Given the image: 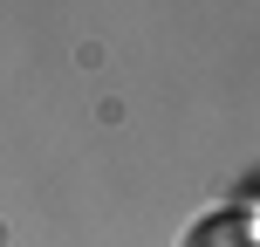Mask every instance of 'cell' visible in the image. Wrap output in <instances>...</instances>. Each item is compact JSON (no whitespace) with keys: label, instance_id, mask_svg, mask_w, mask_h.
I'll return each mask as SVG.
<instances>
[{"label":"cell","instance_id":"6da1fadb","mask_svg":"<svg viewBox=\"0 0 260 247\" xmlns=\"http://www.w3.org/2000/svg\"><path fill=\"white\" fill-rule=\"evenodd\" d=\"M185 247H260V220H247V213H206L185 234Z\"/></svg>","mask_w":260,"mask_h":247}]
</instances>
